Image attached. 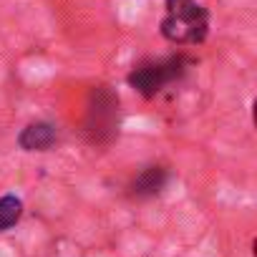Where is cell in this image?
I'll return each instance as SVG.
<instances>
[{
	"label": "cell",
	"mask_w": 257,
	"mask_h": 257,
	"mask_svg": "<svg viewBox=\"0 0 257 257\" xmlns=\"http://www.w3.org/2000/svg\"><path fill=\"white\" fill-rule=\"evenodd\" d=\"M209 16L197 0H167L162 33L172 43H202L207 38Z\"/></svg>",
	"instance_id": "obj_1"
},
{
	"label": "cell",
	"mask_w": 257,
	"mask_h": 257,
	"mask_svg": "<svg viewBox=\"0 0 257 257\" xmlns=\"http://www.w3.org/2000/svg\"><path fill=\"white\" fill-rule=\"evenodd\" d=\"M182 73V61H167V63H144L132 71L128 83H132L142 96L154 98L167 83H172Z\"/></svg>",
	"instance_id": "obj_2"
},
{
	"label": "cell",
	"mask_w": 257,
	"mask_h": 257,
	"mask_svg": "<svg viewBox=\"0 0 257 257\" xmlns=\"http://www.w3.org/2000/svg\"><path fill=\"white\" fill-rule=\"evenodd\" d=\"M18 144L26 152H46L56 144V126H51L46 121L28 123L18 137Z\"/></svg>",
	"instance_id": "obj_3"
},
{
	"label": "cell",
	"mask_w": 257,
	"mask_h": 257,
	"mask_svg": "<svg viewBox=\"0 0 257 257\" xmlns=\"http://www.w3.org/2000/svg\"><path fill=\"white\" fill-rule=\"evenodd\" d=\"M164 184H167V172H164L162 167H149V169H144V172L137 177V182H134V194H137V197H152V194L162 192Z\"/></svg>",
	"instance_id": "obj_4"
},
{
	"label": "cell",
	"mask_w": 257,
	"mask_h": 257,
	"mask_svg": "<svg viewBox=\"0 0 257 257\" xmlns=\"http://www.w3.org/2000/svg\"><path fill=\"white\" fill-rule=\"evenodd\" d=\"M23 214V202L16 194H6L0 197V232L11 229Z\"/></svg>",
	"instance_id": "obj_5"
}]
</instances>
